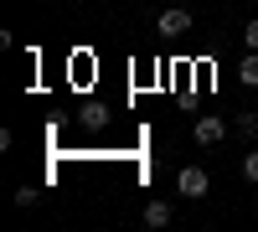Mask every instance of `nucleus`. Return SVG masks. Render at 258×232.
I'll list each match as a JSON object with an SVG mask.
<instances>
[{
	"label": "nucleus",
	"instance_id": "f257e3e1",
	"mask_svg": "<svg viewBox=\"0 0 258 232\" xmlns=\"http://www.w3.org/2000/svg\"><path fill=\"white\" fill-rule=\"evenodd\" d=\"M176 186H181V196H191V201H202V196L212 191V181H207L202 165H186V171L176 176Z\"/></svg>",
	"mask_w": 258,
	"mask_h": 232
},
{
	"label": "nucleus",
	"instance_id": "6e6552de",
	"mask_svg": "<svg viewBox=\"0 0 258 232\" xmlns=\"http://www.w3.org/2000/svg\"><path fill=\"white\" fill-rule=\"evenodd\" d=\"M238 129L243 134H258V114H238Z\"/></svg>",
	"mask_w": 258,
	"mask_h": 232
},
{
	"label": "nucleus",
	"instance_id": "20e7f679",
	"mask_svg": "<svg viewBox=\"0 0 258 232\" xmlns=\"http://www.w3.org/2000/svg\"><path fill=\"white\" fill-rule=\"evenodd\" d=\"M170 217H176V206H170V201H150V206H145V227H170Z\"/></svg>",
	"mask_w": 258,
	"mask_h": 232
},
{
	"label": "nucleus",
	"instance_id": "0eeeda50",
	"mask_svg": "<svg viewBox=\"0 0 258 232\" xmlns=\"http://www.w3.org/2000/svg\"><path fill=\"white\" fill-rule=\"evenodd\" d=\"M36 201H41V196L31 191V186H21V191H16V206H36Z\"/></svg>",
	"mask_w": 258,
	"mask_h": 232
},
{
	"label": "nucleus",
	"instance_id": "7ed1b4c3",
	"mask_svg": "<svg viewBox=\"0 0 258 232\" xmlns=\"http://www.w3.org/2000/svg\"><path fill=\"white\" fill-rule=\"evenodd\" d=\"M155 31H160V36H186V31H191V11H181V6L165 11V16L155 21Z\"/></svg>",
	"mask_w": 258,
	"mask_h": 232
},
{
	"label": "nucleus",
	"instance_id": "f03ea898",
	"mask_svg": "<svg viewBox=\"0 0 258 232\" xmlns=\"http://www.w3.org/2000/svg\"><path fill=\"white\" fill-rule=\"evenodd\" d=\"M191 134H197V144H207V150H212V144H222V139H227V124H222L217 114H202Z\"/></svg>",
	"mask_w": 258,
	"mask_h": 232
},
{
	"label": "nucleus",
	"instance_id": "39448f33",
	"mask_svg": "<svg viewBox=\"0 0 258 232\" xmlns=\"http://www.w3.org/2000/svg\"><path fill=\"white\" fill-rule=\"evenodd\" d=\"M238 78L248 83V88H258V52H248V57L238 62Z\"/></svg>",
	"mask_w": 258,
	"mask_h": 232
},
{
	"label": "nucleus",
	"instance_id": "1a4fd4ad",
	"mask_svg": "<svg viewBox=\"0 0 258 232\" xmlns=\"http://www.w3.org/2000/svg\"><path fill=\"white\" fill-rule=\"evenodd\" d=\"M243 41H248V47L258 52V16H253V21H248V26H243Z\"/></svg>",
	"mask_w": 258,
	"mask_h": 232
},
{
	"label": "nucleus",
	"instance_id": "423d86ee",
	"mask_svg": "<svg viewBox=\"0 0 258 232\" xmlns=\"http://www.w3.org/2000/svg\"><path fill=\"white\" fill-rule=\"evenodd\" d=\"M243 176L258 186V150H248V160H243Z\"/></svg>",
	"mask_w": 258,
	"mask_h": 232
}]
</instances>
